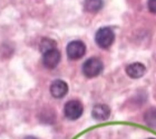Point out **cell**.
<instances>
[{
    "instance_id": "cell-3",
    "label": "cell",
    "mask_w": 156,
    "mask_h": 139,
    "mask_svg": "<svg viewBox=\"0 0 156 139\" xmlns=\"http://www.w3.org/2000/svg\"><path fill=\"white\" fill-rule=\"evenodd\" d=\"M84 108L80 101L78 100H70L65 105L64 113L65 116L70 120H76L83 115Z\"/></svg>"
},
{
    "instance_id": "cell-1",
    "label": "cell",
    "mask_w": 156,
    "mask_h": 139,
    "mask_svg": "<svg viewBox=\"0 0 156 139\" xmlns=\"http://www.w3.org/2000/svg\"><path fill=\"white\" fill-rule=\"evenodd\" d=\"M95 40H96V43H97L101 48L107 49V48H109V47L113 45V42H114L115 33L109 27H104V28H101V29L96 33Z\"/></svg>"
},
{
    "instance_id": "cell-2",
    "label": "cell",
    "mask_w": 156,
    "mask_h": 139,
    "mask_svg": "<svg viewBox=\"0 0 156 139\" xmlns=\"http://www.w3.org/2000/svg\"><path fill=\"white\" fill-rule=\"evenodd\" d=\"M103 68H104V65L101 59L89 58L83 65V72L87 78H94L101 74Z\"/></svg>"
},
{
    "instance_id": "cell-6",
    "label": "cell",
    "mask_w": 156,
    "mask_h": 139,
    "mask_svg": "<svg viewBox=\"0 0 156 139\" xmlns=\"http://www.w3.org/2000/svg\"><path fill=\"white\" fill-rule=\"evenodd\" d=\"M68 92V86L65 81L62 80H55L50 86V94L55 98H62L65 97Z\"/></svg>"
},
{
    "instance_id": "cell-10",
    "label": "cell",
    "mask_w": 156,
    "mask_h": 139,
    "mask_svg": "<svg viewBox=\"0 0 156 139\" xmlns=\"http://www.w3.org/2000/svg\"><path fill=\"white\" fill-rule=\"evenodd\" d=\"M144 120L146 123L147 126L156 128V109L155 108H151L145 113L144 115Z\"/></svg>"
},
{
    "instance_id": "cell-11",
    "label": "cell",
    "mask_w": 156,
    "mask_h": 139,
    "mask_svg": "<svg viewBox=\"0 0 156 139\" xmlns=\"http://www.w3.org/2000/svg\"><path fill=\"white\" fill-rule=\"evenodd\" d=\"M39 48H40V51L42 54H46V52L50 51L52 49H56V41L50 38H44L40 41Z\"/></svg>"
},
{
    "instance_id": "cell-5",
    "label": "cell",
    "mask_w": 156,
    "mask_h": 139,
    "mask_svg": "<svg viewBox=\"0 0 156 139\" xmlns=\"http://www.w3.org/2000/svg\"><path fill=\"white\" fill-rule=\"evenodd\" d=\"M59 61H60V52L57 50V48L44 54L42 62H44L46 68L54 69L59 64Z\"/></svg>"
},
{
    "instance_id": "cell-13",
    "label": "cell",
    "mask_w": 156,
    "mask_h": 139,
    "mask_svg": "<svg viewBox=\"0 0 156 139\" xmlns=\"http://www.w3.org/2000/svg\"><path fill=\"white\" fill-rule=\"evenodd\" d=\"M25 139H37V138H36V137H31V136H30V137H26Z\"/></svg>"
},
{
    "instance_id": "cell-9",
    "label": "cell",
    "mask_w": 156,
    "mask_h": 139,
    "mask_svg": "<svg viewBox=\"0 0 156 139\" xmlns=\"http://www.w3.org/2000/svg\"><path fill=\"white\" fill-rule=\"evenodd\" d=\"M103 7V0H85L84 8L88 12H97Z\"/></svg>"
},
{
    "instance_id": "cell-4",
    "label": "cell",
    "mask_w": 156,
    "mask_h": 139,
    "mask_svg": "<svg viewBox=\"0 0 156 139\" xmlns=\"http://www.w3.org/2000/svg\"><path fill=\"white\" fill-rule=\"evenodd\" d=\"M67 56L72 60H78L80 59L86 52V46L83 41L75 40V41L69 42L67 46Z\"/></svg>"
},
{
    "instance_id": "cell-14",
    "label": "cell",
    "mask_w": 156,
    "mask_h": 139,
    "mask_svg": "<svg viewBox=\"0 0 156 139\" xmlns=\"http://www.w3.org/2000/svg\"><path fill=\"white\" fill-rule=\"evenodd\" d=\"M148 139H154V138H148Z\"/></svg>"
},
{
    "instance_id": "cell-12",
    "label": "cell",
    "mask_w": 156,
    "mask_h": 139,
    "mask_svg": "<svg viewBox=\"0 0 156 139\" xmlns=\"http://www.w3.org/2000/svg\"><path fill=\"white\" fill-rule=\"evenodd\" d=\"M147 7H148V10L151 12L156 13V0H148Z\"/></svg>"
},
{
    "instance_id": "cell-7",
    "label": "cell",
    "mask_w": 156,
    "mask_h": 139,
    "mask_svg": "<svg viewBox=\"0 0 156 139\" xmlns=\"http://www.w3.org/2000/svg\"><path fill=\"white\" fill-rule=\"evenodd\" d=\"M145 71H146L145 66L143 64H140V62H135V64L128 65L126 67L127 75L130 78H133V79H138V78L143 77L145 75Z\"/></svg>"
},
{
    "instance_id": "cell-8",
    "label": "cell",
    "mask_w": 156,
    "mask_h": 139,
    "mask_svg": "<svg viewBox=\"0 0 156 139\" xmlns=\"http://www.w3.org/2000/svg\"><path fill=\"white\" fill-rule=\"evenodd\" d=\"M91 115L96 120H106L111 115V109L106 105L98 104L94 106V108L91 110Z\"/></svg>"
}]
</instances>
